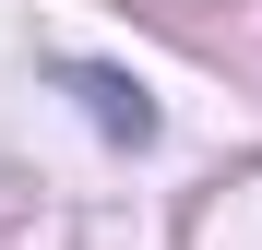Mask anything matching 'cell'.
<instances>
[{"label":"cell","instance_id":"obj_1","mask_svg":"<svg viewBox=\"0 0 262 250\" xmlns=\"http://www.w3.org/2000/svg\"><path fill=\"white\" fill-rule=\"evenodd\" d=\"M72 83H83V96H96V119H107V131H131V143H143V131H155V107H143V96H131V83H119V72H72Z\"/></svg>","mask_w":262,"mask_h":250}]
</instances>
